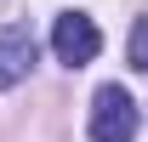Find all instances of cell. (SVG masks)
<instances>
[{
    "mask_svg": "<svg viewBox=\"0 0 148 142\" xmlns=\"http://www.w3.org/2000/svg\"><path fill=\"white\" fill-rule=\"evenodd\" d=\"M137 125H143V108L131 102L125 85H103L91 97V142H131L137 137Z\"/></svg>",
    "mask_w": 148,
    "mask_h": 142,
    "instance_id": "obj_1",
    "label": "cell"
},
{
    "mask_svg": "<svg viewBox=\"0 0 148 142\" xmlns=\"http://www.w3.org/2000/svg\"><path fill=\"white\" fill-rule=\"evenodd\" d=\"M51 51H57L63 68H86V63L103 51L97 17H86V12H57V23H51Z\"/></svg>",
    "mask_w": 148,
    "mask_h": 142,
    "instance_id": "obj_2",
    "label": "cell"
},
{
    "mask_svg": "<svg viewBox=\"0 0 148 142\" xmlns=\"http://www.w3.org/2000/svg\"><path fill=\"white\" fill-rule=\"evenodd\" d=\"M29 68H34V34L29 29H6L0 34V91L23 85Z\"/></svg>",
    "mask_w": 148,
    "mask_h": 142,
    "instance_id": "obj_3",
    "label": "cell"
},
{
    "mask_svg": "<svg viewBox=\"0 0 148 142\" xmlns=\"http://www.w3.org/2000/svg\"><path fill=\"white\" fill-rule=\"evenodd\" d=\"M125 57H131V68H137V74H148V17H137V23H131Z\"/></svg>",
    "mask_w": 148,
    "mask_h": 142,
    "instance_id": "obj_4",
    "label": "cell"
}]
</instances>
